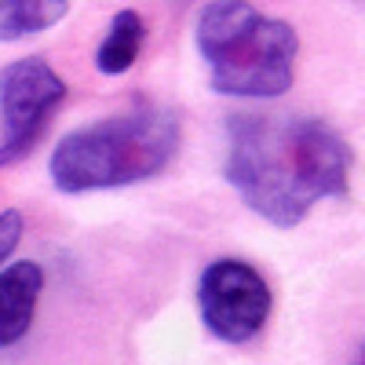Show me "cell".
Wrapping results in <instances>:
<instances>
[{
    "instance_id": "cell-1",
    "label": "cell",
    "mask_w": 365,
    "mask_h": 365,
    "mask_svg": "<svg viewBox=\"0 0 365 365\" xmlns=\"http://www.w3.org/2000/svg\"><path fill=\"white\" fill-rule=\"evenodd\" d=\"M227 182L256 216L296 227L325 197H347L351 146L318 117H227Z\"/></svg>"
},
{
    "instance_id": "cell-2",
    "label": "cell",
    "mask_w": 365,
    "mask_h": 365,
    "mask_svg": "<svg viewBox=\"0 0 365 365\" xmlns=\"http://www.w3.org/2000/svg\"><path fill=\"white\" fill-rule=\"evenodd\" d=\"M179 113L168 106H139L73 128L51 150V182L58 194H88L143 182L165 172L179 150Z\"/></svg>"
},
{
    "instance_id": "cell-3",
    "label": "cell",
    "mask_w": 365,
    "mask_h": 365,
    "mask_svg": "<svg viewBox=\"0 0 365 365\" xmlns=\"http://www.w3.org/2000/svg\"><path fill=\"white\" fill-rule=\"evenodd\" d=\"M197 51L212 91L230 99H278L296 81L299 37L252 0H212L197 15Z\"/></svg>"
},
{
    "instance_id": "cell-4",
    "label": "cell",
    "mask_w": 365,
    "mask_h": 365,
    "mask_svg": "<svg viewBox=\"0 0 365 365\" xmlns=\"http://www.w3.org/2000/svg\"><path fill=\"white\" fill-rule=\"evenodd\" d=\"M63 99H66V81L41 55L15 58L0 70V120H4L0 168L22 161L41 143Z\"/></svg>"
},
{
    "instance_id": "cell-5",
    "label": "cell",
    "mask_w": 365,
    "mask_h": 365,
    "mask_svg": "<svg viewBox=\"0 0 365 365\" xmlns=\"http://www.w3.org/2000/svg\"><path fill=\"white\" fill-rule=\"evenodd\" d=\"M201 322L223 344H249L270 318V285L245 259H216L197 285Z\"/></svg>"
},
{
    "instance_id": "cell-6",
    "label": "cell",
    "mask_w": 365,
    "mask_h": 365,
    "mask_svg": "<svg viewBox=\"0 0 365 365\" xmlns=\"http://www.w3.org/2000/svg\"><path fill=\"white\" fill-rule=\"evenodd\" d=\"M44 270L34 259H19L0 270V347H15L37 314Z\"/></svg>"
},
{
    "instance_id": "cell-7",
    "label": "cell",
    "mask_w": 365,
    "mask_h": 365,
    "mask_svg": "<svg viewBox=\"0 0 365 365\" xmlns=\"http://www.w3.org/2000/svg\"><path fill=\"white\" fill-rule=\"evenodd\" d=\"M143 41H146V22L139 19V11H117V15L110 19V29H106L99 51H96L99 73L117 77V73L132 70L135 58H139Z\"/></svg>"
},
{
    "instance_id": "cell-8",
    "label": "cell",
    "mask_w": 365,
    "mask_h": 365,
    "mask_svg": "<svg viewBox=\"0 0 365 365\" xmlns=\"http://www.w3.org/2000/svg\"><path fill=\"white\" fill-rule=\"evenodd\" d=\"M70 0H0V41L37 37L63 22Z\"/></svg>"
},
{
    "instance_id": "cell-9",
    "label": "cell",
    "mask_w": 365,
    "mask_h": 365,
    "mask_svg": "<svg viewBox=\"0 0 365 365\" xmlns=\"http://www.w3.org/2000/svg\"><path fill=\"white\" fill-rule=\"evenodd\" d=\"M22 212L19 208H4L0 212V263H4L15 249H19V241H22Z\"/></svg>"
},
{
    "instance_id": "cell-10",
    "label": "cell",
    "mask_w": 365,
    "mask_h": 365,
    "mask_svg": "<svg viewBox=\"0 0 365 365\" xmlns=\"http://www.w3.org/2000/svg\"><path fill=\"white\" fill-rule=\"evenodd\" d=\"M351 365H365V344L358 347V354H354V361H351Z\"/></svg>"
}]
</instances>
